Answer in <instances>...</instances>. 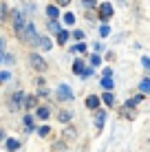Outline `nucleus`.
I'll list each match as a JSON object with an SVG mask.
<instances>
[{"label": "nucleus", "mask_w": 150, "mask_h": 152, "mask_svg": "<svg viewBox=\"0 0 150 152\" xmlns=\"http://www.w3.org/2000/svg\"><path fill=\"white\" fill-rule=\"evenodd\" d=\"M64 24H69V27L75 24V15L73 13H64Z\"/></svg>", "instance_id": "obj_19"}, {"label": "nucleus", "mask_w": 150, "mask_h": 152, "mask_svg": "<svg viewBox=\"0 0 150 152\" xmlns=\"http://www.w3.org/2000/svg\"><path fill=\"white\" fill-rule=\"evenodd\" d=\"M86 108H91V110L100 108V97H97V95H91V97H86Z\"/></svg>", "instance_id": "obj_6"}, {"label": "nucleus", "mask_w": 150, "mask_h": 152, "mask_svg": "<svg viewBox=\"0 0 150 152\" xmlns=\"http://www.w3.org/2000/svg\"><path fill=\"white\" fill-rule=\"evenodd\" d=\"M104 77H113V69H104Z\"/></svg>", "instance_id": "obj_30"}, {"label": "nucleus", "mask_w": 150, "mask_h": 152, "mask_svg": "<svg viewBox=\"0 0 150 152\" xmlns=\"http://www.w3.org/2000/svg\"><path fill=\"white\" fill-rule=\"evenodd\" d=\"M38 46H40V49H44V51H49L51 49V40L49 38H40L38 40Z\"/></svg>", "instance_id": "obj_14"}, {"label": "nucleus", "mask_w": 150, "mask_h": 152, "mask_svg": "<svg viewBox=\"0 0 150 152\" xmlns=\"http://www.w3.org/2000/svg\"><path fill=\"white\" fill-rule=\"evenodd\" d=\"M49 132H51V128H49V126H42V128H38V134H42V137H46Z\"/></svg>", "instance_id": "obj_23"}, {"label": "nucleus", "mask_w": 150, "mask_h": 152, "mask_svg": "<svg viewBox=\"0 0 150 152\" xmlns=\"http://www.w3.org/2000/svg\"><path fill=\"white\" fill-rule=\"evenodd\" d=\"M38 117H40V119H46V117H49V108H44V106L38 108Z\"/></svg>", "instance_id": "obj_21"}, {"label": "nucleus", "mask_w": 150, "mask_h": 152, "mask_svg": "<svg viewBox=\"0 0 150 152\" xmlns=\"http://www.w3.org/2000/svg\"><path fill=\"white\" fill-rule=\"evenodd\" d=\"M13 27H15L18 33L24 29V13L22 11H13Z\"/></svg>", "instance_id": "obj_4"}, {"label": "nucleus", "mask_w": 150, "mask_h": 152, "mask_svg": "<svg viewBox=\"0 0 150 152\" xmlns=\"http://www.w3.org/2000/svg\"><path fill=\"white\" fill-rule=\"evenodd\" d=\"M24 106H27V108H35V106H38V97H33V95H31V97H24Z\"/></svg>", "instance_id": "obj_11"}, {"label": "nucleus", "mask_w": 150, "mask_h": 152, "mask_svg": "<svg viewBox=\"0 0 150 152\" xmlns=\"http://www.w3.org/2000/svg\"><path fill=\"white\" fill-rule=\"evenodd\" d=\"M102 86H104L106 93L113 91V86H115V82H113V77H102Z\"/></svg>", "instance_id": "obj_10"}, {"label": "nucleus", "mask_w": 150, "mask_h": 152, "mask_svg": "<svg viewBox=\"0 0 150 152\" xmlns=\"http://www.w3.org/2000/svg\"><path fill=\"white\" fill-rule=\"evenodd\" d=\"M69 40V31H64V29H60V33H58V42L60 44H64V42Z\"/></svg>", "instance_id": "obj_16"}, {"label": "nucleus", "mask_w": 150, "mask_h": 152, "mask_svg": "<svg viewBox=\"0 0 150 152\" xmlns=\"http://www.w3.org/2000/svg\"><path fill=\"white\" fill-rule=\"evenodd\" d=\"M102 51H104V44H102V42H97V44H95V55H100Z\"/></svg>", "instance_id": "obj_29"}, {"label": "nucleus", "mask_w": 150, "mask_h": 152, "mask_svg": "<svg viewBox=\"0 0 150 152\" xmlns=\"http://www.w3.org/2000/svg\"><path fill=\"white\" fill-rule=\"evenodd\" d=\"M4 62V51H0V64Z\"/></svg>", "instance_id": "obj_32"}, {"label": "nucleus", "mask_w": 150, "mask_h": 152, "mask_svg": "<svg viewBox=\"0 0 150 152\" xmlns=\"http://www.w3.org/2000/svg\"><path fill=\"white\" fill-rule=\"evenodd\" d=\"M24 102V93H15V95L11 97V108H20Z\"/></svg>", "instance_id": "obj_7"}, {"label": "nucleus", "mask_w": 150, "mask_h": 152, "mask_svg": "<svg viewBox=\"0 0 150 152\" xmlns=\"http://www.w3.org/2000/svg\"><path fill=\"white\" fill-rule=\"evenodd\" d=\"M24 126H27V130L33 128V117H31V115H27V117H24Z\"/></svg>", "instance_id": "obj_22"}, {"label": "nucleus", "mask_w": 150, "mask_h": 152, "mask_svg": "<svg viewBox=\"0 0 150 152\" xmlns=\"http://www.w3.org/2000/svg\"><path fill=\"white\" fill-rule=\"evenodd\" d=\"M84 71H86L84 62H80V60H77L75 64H73V73H77V75H82V73H84Z\"/></svg>", "instance_id": "obj_13"}, {"label": "nucleus", "mask_w": 150, "mask_h": 152, "mask_svg": "<svg viewBox=\"0 0 150 152\" xmlns=\"http://www.w3.org/2000/svg\"><path fill=\"white\" fill-rule=\"evenodd\" d=\"M20 33H22V38L29 42V44H33V46H38V33H35V27L33 24H27V27H24L22 31H20Z\"/></svg>", "instance_id": "obj_1"}, {"label": "nucleus", "mask_w": 150, "mask_h": 152, "mask_svg": "<svg viewBox=\"0 0 150 152\" xmlns=\"http://www.w3.org/2000/svg\"><path fill=\"white\" fill-rule=\"evenodd\" d=\"M113 15V4L110 2H102L100 4V18L102 20H108Z\"/></svg>", "instance_id": "obj_5"}, {"label": "nucleus", "mask_w": 150, "mask_h": 152, "mask_svg": "<svg viewBox=\"0 0 150 152\" xmlns=\"http://www.w3.org/2000/svg\"><path fill=\"white\" fill-rule=\"evenodd\" d=\"M84 51H86V44H84V42H77V44L73 46V53H84Z\"/></svg>", "instance_id": "obj_18"}, {"label": "nucleus", "mask_w": 150, "mask_h": 152, "mask_svg": "<svg viewBox=\"0 0 150 152\" xmlns=\"http://www.w3.org/2000/svg\"><path fill=\"white\" fill-rule=\"evenodd\" d=\"M20 148V141H15V139H7V150L9 152H15Z\"/></svg>", "instance_id": "obj_12"}, {"label": "nucleus", "mask_w": 150, "mask_h": 152, "mask_svg": "<svg viewBox=\"0 0 150 152\" xmlns=\"http://www.w3.org/2000/svg\"><path fill=\"white\" fill-rule=\"evenodd\" d=\"M58 97L62 99V102H71V99H75L73 91H71L66 84H60V86H58Z\"/></svg>", "instance_id": "obj_2"}, {"label": "nucleus", "mask_w": 150, "mask_h": 152, "mask_svg": "<svg viewBox=\"0 0 150 152\" xmlns=\"http://www.w3.org/2000/svg\"><path fill=\"white\" fill-rule=\"evenodd\" d=\"M49 31H53V33H60V24L55 22V20H51V22H49Z\"/></svg>", "instance_id": "obj_20"}, {"label": "nucleus", "mask_w": 150, "mask_h": 152, "mask_svg": "<svg viewBox=\"0 0 150 152\" xmlns=\"http://www.w3.org/2000/svg\"><path fill=\"white\" fill-rule=\"evenodd\" d=\"M91 64H93V66H100V64H102V57H100V55H93V57H91Z\"/></svg>", "instance_id": "obj_25"}, {"label": "nucleus", "mask_w": 150, "mask_h": 152, "mask_svg": "<svg viewBox=\"0 0 150 152\" xmlns=\"http://www.w3.org/2000/svg\"><path fill=\"white\" fill-rule=\"evenodd\" d=\"M139 88H141V93H148V91H150V80H148V77H146V80H141Z\"/></svg>", "instance_id": "obj_17"}, {"label": "nucleus", "mask_w": 150, "mask_h": 152, "mask_svg": "<svg viewBox=\"0 0 150 152\" xmlns=\"http://www.w3.org/2000/svg\"><path fill=\"white\" fill-rule=\"evenodd\" d=\"M102 99H104L108 106H115V97H113V93H104V95H102Z\"/></svg>", "instance_id": "obj_15"}, {"label": "nucleus", "mask_w": 150, "mask_h": 152, "mask_svg": "<svg viewBox=\"0 0 150 152\" xmlns=\"http://www.w3.org/2000/svg\"><path fill=\"white\" fill-rule=\"evenodd\" d=\"M100 33H102V35L106 38V35L110 33V27H108V24H102V27H100Z\"/></svg>", "instance_id": "obj_24"}, {"label": "nucleus", "mask_w": 150, "mask_h": 152, "mask_svg": "<svg viewBox=\"0 0 150 152\" xmlns=\"http://www.w3.org/2000/svg\"><path fill=\"white\" fill-rule=\"evenodd\" d=\"M73 38L77 42H82V40H84V31H73Z\"/></svg>", "instance_id": "obj_26"}, {"label": "nucleus", "mask_w": 150, "mask_h": 152, "mask_svg": "<svg viewBox=\"0 0 150 152\" xmlns=\"http://www.w3.org/2000/svg\"><path fill=\"white\" fill-rule=\"evenodd\" d=\"M60 121H69V119H71V113H60Z\"/></svg>", "instance_id": "obj_28"}, {"label": "nucleus", "mask_w": 150, "mask_h": 152, "mask_svg": "<svg viewBox=\"0 0 150 152\" xmlns=\"http://www.w3.org/2000/svg\"><path fill=\"white\" fill-rule=\"evenodd\" d=\"M104 119H106V113H104V110H97V115H95V126H97V130H102Z\"/></svg>", "instance_id": "obj_9"}, {"label": "nucleus", "mask_w": 150, "mask_h": 152, "mask_svg": "<svg viewBox=\"0 0 150 152\" xmlns=\"http://www.w3.org/2000/svg\"><path fill=\"white\" fill-rule=\"evenodd\" d=\"M9 77H11V75H9V71H2V73H0V84H2V82H7Z\"/></svg>", "instance_id": "obj_27"}, {"label": "nucleus", "mask_w": 150, "mask_h": 152, "mask_svg": "<svg viewBox=\"0 0 150 152\" xmlns=\"http://www.w3.org/2000/svg\"><path fill=\"white\" fill-rule=\"evenodd\" d=\"M29 62H31V66H33L35 71H44V69H46V62H44L38 53H31V55H29Z\"/></svg>", "instance_id": "obj_3"}, {"label": "nucleus", "mask_w": 150, "mask_h": 152, "mask_svg": "<svg viewBox=\"0 0 150 152\" xmlns=\"http://www.w3.org/2000/svg\"><path fill=\"white\" fill-rule=\"evenodd\" d=\"M141 64H143V66L148 69V66H150V60H148V57H141Z\"/></svg>", "instance_id": "obj_31"}, {"label": "nucleus", "mask_w": 150, "mask_h": 152, "mask_svg": "<svg viewBox=\"0 0 150 152\" xmlns=\"http://www.w3.org/2000/svg\"><path fill=\"white\" fill-rule=\"evenodd\" d=\"M46 15H49L51 20H55V18L60 15V9L55 7V4H46Z\"/></svg>", "instance_id": "obj_8"}]
</instances>
